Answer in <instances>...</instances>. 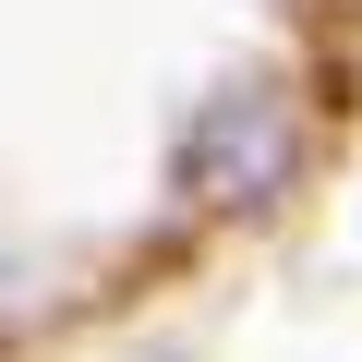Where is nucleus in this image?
<instances>
[{"mask_svg": "<svg viewBox=\"0 0 362 362\" xmlns=\"http://www.w3.org/2000/svg\"><path fill=\"white\" fill-rule=\"evenodd\" d=\"M290 157H302V121H290V97H266V85H230L206 121H194V194H218V206H278L290 194Z\"/></svg>", "mask_w": 362, "mask_h": 362, "instance_id": "f257e3e1", "label": "nucleus"}]
</instances>
